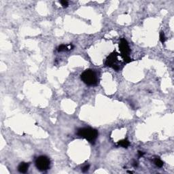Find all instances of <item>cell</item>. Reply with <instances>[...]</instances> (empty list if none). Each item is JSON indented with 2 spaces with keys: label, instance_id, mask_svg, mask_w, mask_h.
<instances>
[{
  "label": "cell",
  "instance_id": "obj_15",
  "mask_svg": "<svg viewBox=\"0 0 174 174\" xmlns=\"http://www.w3.org/2000/svg\"><path fill=\"white\" fill-rule=\"evenodd\" d=\"M127 172H128V173H129V174H132V173H133L132 171H127Z\"/></svg>",
  "mask_w": 174,
  "mask_h": 174
},
{
  "label": "cell",
  "instance_id": "obj_14",
  "mask_svg": "<svg viewBox=\"0 0 174 174\" xmlns=\"http://www.w3.org/2000/svg\"><path fill=\"white\" fill-rule=\"evenodd\" d=\"M133 166H134V167H137V162H135H135L133 163Z\"/></svg>",
  "mask_w": 174,
  "mask_h": 174
},
{
  "label": "cell",
  "instance_id": "obj_12",
  "mask_svg": "<svg viewBox=\"0 0 174 174\" xmlns=\"http://www.w3.org/2000/svg\"><path fill=\"white\" fill-rule=\"evenodd\" d=\"M89 167L90 166H89L88 165H85V166L82 169V170L83 172H87V171L89 169Z\"/></svg>",
  "mask_w": 174,
  "mask_h": 174
},
{
  "label": "cell",
  "instance_id": "obj_1",
  "mask_svg": "<svg viewBox=\"0 0 174 174\" xmlns=\"http://www.w3.org/2000/svg\"><path fill=\"white\" fill-rule=\"evenodd\" d=\"M77 135L84 139H86L91 143H94L98 137V132L96 129H92L90 127L81 128L78 130Z\"/></svg>",
  "mask_w": 174,
  "mask_h": 174
},
{
  "label": "cell",
  "instance_id": "obj_13",
  "mask_svg": "<svg viewBox=\"0 0 174 174\" xmlns=\"http://www.w3.org/2000/svg\"><path fill=\"white\" fill-rule=\"evenodd\" d=\"M138 154H139V157H141V156H142L144 155V152H143L139 151L138 152Z\"/></svg>",
  "mask_w": 174,
  "mask_h": 174
},
{
  "label": "cell",
  "instance_id": "obj_5",
  "mask_svg": "<svg viewBox=\"0 0 174 174\" xmlns=\"http://www.w3.org/2000/svg\"><path fill=\"white\" fill-rule=\"evenodd\" d=\"M50 161V159L46 156H39L35 160V166L38 170L44 171L49 169Z\"/></svg>",
  "mask_w": 174,
  "mask_h": 174
},
{
  "label": "cell",
  "instance_id": "obj_10",
  "mask_svg": "<svg viewBox=\"0 0 174 174\" xmlns=\"http://www.w3.org/2000/svg\"><path fill=\"white\" fill-rule=\"evenodd\" d=\"M165 33L163 31H161L160 33V41L162 42V43H164L165 42Z\"/></svg>",
  "mask_w": 174,
  "mask_h": 174
},
{
  "label": "cell",
  "instance_id": "obj_4",
  "mask_svg": "<svg viewBox=\"0 0 174 174\" xmlns=\"http://www.w3.org/2000/svg\"><path fill=\"white\" fill-rule=\"evenodd\" d=\"M118 56H119V54H118L116 51L110 54V56H108L107 58L106 59V63H105L106 66L112 67L116 71H118L120 69V66L118 63Z\"/></svg>",
  "mask_w": 174,
  "mask_h": 174
},
{
  "label": "cell",
  "instance_id": "obj_9",
  "mask_svg": "<svg viewBox=\"0 0 174 174\" xmlns=\"http://www.w3.org/2000/svg\"><path fill=\"white\" fill-rule=\"evenodd\" d=\"M154 164L159 167H162L163 165V162L159 159H156L154 160Z\"/></svg>",
  "mask_w": 174,
  "mask_h": 174
},
{
  "label": "cell",
  "instance_id": "obj_8",
  "mask_svg": "<svg viewBox=\"0 0 174 174\" xmlns=\"http://www.w3.org/2000/svg\"><path fill=\"white\" fill-rule=\"evenodd\" d=\"M118 144L119 146H122V147H123V148H127L130 145V143H129V141L127 140H121V141H119L118 142Z\"/></svg>",
  "mask_w": 174,
  "mask_h": 174
},
{
  "label": "cell",
  "instance_id": "obj_7",
  "mask_svg": "<svg viewBox=\"0 0 174 174\" xmlns=\"http://www.w3.org/2000/svg\"><path fill=\"white\" fill-rule=\"evenodd\" d=\"M74 48V46L72 45V44H67V45H65V44H62V45L59 46L58 47V51L59 52H63V51H67V50H70Z\"/></svg>",
  "mask_w": 174,
  "mask_h": 174
},
{
  "label": "cell",
  "instance_id": "obj_6",
  "mask_svg": "<svg viewBox=\"0 0 174 174\" xmlns=\"http://www.w3.org/2000/svg\"><path fill=\"white\" fill-rule=\"evenodd\" d=\"M29 163H20V165L18 167V170L20 173H22V174H25L26 173L27 171H28V169H29Z\"/></svg>",
  "mask_w": 174,
  "mask_h": 174
},
{
  "label": "cell",
  "instance_id": "obj_11",
  "mask_svg": "<svg viewBox=\"0 0 174 174\" xmlns=\"http://www.w3.org/2000/svg\"><path fill=\"white\" fill-rule=\"evenodd\" d=\"M61 4L62 5V6L63 7V8H66V7H67L68 6V1H65V0H63V1H59Z\"/></svg>",
  "mask_w": 174,
  "mask_h": 174
},
{
  "label": "cell",
  "instance_id": "obj_2",
  "mask_svg": "<svg viewBox=\"0 0 174 174\" xmlns=\"http://www.w3.org/2000/svg\"><path fill=\"white\" fill-rule=\"evenodd\" d=\"M80 78L88 86H95L98 83V77L93 69H87L81 74Z\"/></svg>",
  "mask_w": 174,
  "mask_h": 174
},
{
  "label": "cell",
  "instance_id": "obj_3",
  "mask_svg": "<svg viewBox=\"0 0 174 174\" xmlns=\"http://www.w3.org/2000/svg\"><path fill=\"white\" fill-rule=\"evenodd\" d=\"M119 49L121 54L120 56L122 58L126 63H129L131 61V58L129 57V54L131 53V49L129 48V44L125 38H122L119 43Z\"/></svg>",
  "mask_w": 174,
  "mask_h": 174
}]
</instances>
